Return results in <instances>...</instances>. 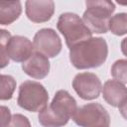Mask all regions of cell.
Returning a JSON list of instances; mask_svg holds the SVG:
<instances>
[{"instance_id": "cell-1", "label": "cell", "mask_w": 127, "mask_h": 127, "mask_svg": "<svg viewBox=\"0 0 127 127\" xmlns=\"http://www.w3.org/2000/svg\"><path fill=\"white\" fill-rule=\"evenodd\" d=\"M77 110L75 99L64 89L56 92L50 105L43 108L38 115L43 127H64Z\"/></svg>"}, {"instance_id": "cell-2", "label": "cell", "mask_w": 127, "mask_h": 127, "mask_svg": "<svg viewBox=\"0 0 127 127\" xmlns=\"http://www.w3.org/2000/svg\"><path fill=\"white\" fill-rule=\"evenodd\" d=\"M108 56V46L101 37H92L69 50V61L77 69L102 65Z\"/></svg>"}, {"instance_id": "cell-3", "label": "cell", "mask_w": 127, "mask_h": 127, "mask_svg": "<svg viewBox=\"0 0 127 127\" xmlns=\"http://www.w3.org/2000/svg\"><path fill=\"white\" fill-rule=\"evenodd\" d=\"M0 32L1 68H4L9 64V59L16 63H24L34 54V45L27 37L20 35L11 36L4 29Z\"/></svg>"}, {"instance_id": "cell-4", "label": "cell", "mask_w": 127, "mask_h": 127, "mask_svg": "<svg viewBox=\"0 0 127 127\" xmlns=\"http://www.w3.org/2000/svg\"><path fill=\"white\" fill-rule=\"evenodd\" d=\"M85 6L86 10L83 12L82 20L91 33H107L109 20L115 11V4L108 0H92L86 1Z\"/></svg>"}, {"instance_id": "cell-5", "label": "cell", "mask_w": 127, "mask_h": 127, "mask_svg": "<svg viewBox=\"0 0 127 127\" xmlns=\"http://www.w3.org/2000/svg\"><path fill=\"white\" fill-rule=\"evenodd\" d=\"M57 28L64 36L65 44L70 50L74 46L92 38V33L83 20L75 13L65 12L60 15Z\"/></svg>"}, {"instance_id": "cell-6", "label": "cell", "mask_w": 127, "mask_h": 127, "mask_svg": "<svg viewBox=\"0 0 127 127\" xmlns=\"http://www.w3.org/2000/svg\"><path fill=\"white\" fill-rule=\"evenodd\" d=\"M49 93L46 87L34 80H26L21 83L18 92V105L30 112L41 111L48 105Z\"/></svg>"}, {"instance_id": "cell-7", "label": "cell", "mask_w": 127, "mask_h": 127, "mask_svg": "<svg viewBox=\"0 0 127 127\" xmlns=\"http://www.w3.org/2000/svg\"><path fill=\"white\" fill-rule=\"evenodd\" d=\"M74 123L80 127H109L110 116L99 103H87L77 108L72 117Z\"/></svg>"}, {"instance_id": "cell-8", "label": "cell", "mask_w": 127, "mask_h": 127, "mask_svg": "<svg viewBox=\"0 0 127 127\" xmlns=\"http://www.w3.org/2000/svg\"><path fill=\"white\" fill-rule=\"evenodd\" d=\"M34 49L47 58H55L62 51V41L58 33L52 28L39 30L33 40Z\"/></svg>"}, {"instance_id": "cell-9", "label": "cell", "mask_w": 127, "mask_h": 127, "mask_svg": "<svg viewBox=\"0 0 127 127\" xmlns=\"http://www.w3.org/2000/svg\"><path fill=\"white\" fill-rule=\"evenodd\" d=\"M72 87L80 98L92 100L100 95L102 83L95 73L79 72L72 80Z\"/></svg>"}, {"instance_id": "cell-10", "label": "cell", "mask_w": 127, "mask_h": 127, "mask_svg": "<svg viewBox=\"0 0 127 127\" xmlns=\"http://www.w3.org/2000/svg\"><path fill=\"white\" fill-rule=\"evenodd\" d=\"M25 12L30 21L45 23L51 20L55 13V2L52 0H28L25 2Z\"/></svg>"}, {"instance_id": "cell-11", "label": "cell", "mask_w": 127, "mask_h": 127, "mask_svg": "<svg viewBox=\"0 0 127 127\" xmlns=\"http://www.w3.org/2000/svg\"><path fill=\"white\" fill-rule=\"evenodd\" d=\"M23 71L35 79H43L50 72V62L46 56L35 52L22 64Z\"/></svg>"}, {"instance_id": "cell-12", "label": "cell", "mask_w": 127, "mask_h": 127, "mask_svg": "<svg viewBox=\"0 0 127 127\" xmlns=\"http://www.w3.org/2000/svg\"><path fill=\"white\" fill-rule=\"evenodd\" d=\"M102 96L109 105L118 107L127 97V87L116 79H109L103 84Z\"/></svg>"}, {"instance_id": "cell-13", "label": "cell", "mask_w": 127, "mask_h": 127, "mask_svg": "<svg viewBox=\"0 0 127 127\" xmlns=\"http://www.w3.org/2000/svg\"><path fill=\"white\" fill-rule=\"evenodd\" d=\"M22 13V4L20 1L1 2L0 3V24L10 25L15 22Z\"/></svg>"}, {"instance_id": "cell-14", "label": "cell", "mask_w": 127, "mask_h": 127, "mask_svg": "<svg viewBox=\"0 0 127 127\" xmlns=\"http://www.w3.org/2000/svg\"><path fill=\"white\" fill-rule=\"evenodd\" d=\"M109 31L116 36L127 34V13H117L112 16L108 24Z\"/></svg>"}, {"instance_id": "cell-15", "label": "cell", "mask_w": 127, "mask_h": 127, "mask_svg": "<svg viewBox=\"0 0 127 127\" xmlns=\"http://www.w3.org/2000/svg\"><path fill=\"white\" fill-rule=\"evenodd\" d=\"M1 89H0V99L9 100L12 98L13 93L16 88V80L12 75L1 74L0 78Z\"/></svg>"}, {"instance_id": "cell-16", "label": "cell", "mask_w": 127, "mask_h": 127, "mask_svg": "<svg viewBox=\"0 0 127 127\" xmlns=\"http://www.w3.org/2000/svg\"><path fill=\"white\" fill-rule=\"evenodd\" d=\"M110 72L114 79L122 83H127V60L120 59L114 62Z\"/></svg>"}, {"instance_id": "cell-17", "label": "cell", "mask_w": 127, "mask_h": 127, "mask_svg": "<svg viewBox=\"0 0 127 127\" xmlns=\"http://www.w3.org/2000/svg\"><path fill=\"white\" fill-rule=\"evenodd\" d=\"M6 127H31V123L26 116L16 113L12 115L11 121Z\"/></svg>"}, {"instance_id": "cell-18", "label": "cell", "mask_w": 127, "mask_h": 127, "mask_svg": "<svg viewBox=\"0 0 127 127\" xmlns=\"http://www.w3.org/2000/svg\"><path fill=\"white\" fill-rule=\"evenodd\" d=\"M1 118H2V120H1V127H6L10 123L11 118H12L11 112H10L9 108L4 106V105L1 106Z\"/></svg>"}, {"instance_id": "cell-19", "label": "cell", "mask_w": 127, "mask_h": 127, "mask_svg": "<svg viewBox=\"0 0 127 127\" xmlns=\"http://www.w3.org/2000/svg\"><path fill=\"white\" fill-rule=\"evenodd\" d=\"M118 108H119V112L122 115V117L127 120V97L121 102V104L118 106Z\"/></svg>"}, {"instance_id": "cell-20", "label": "cell", "mask_w": 127, "mask_h": 127, "mask_svg": "<svg viewBox=\"0 0 127 127\" xmlns=\"http://www.w3.org/2000/svg\"><path fill=\"white\" fill-rule=\"evenodd\" d=\"M121 51L123 55L127 58V38H124L121 42Z\"/></svg>"}]
</instances>
